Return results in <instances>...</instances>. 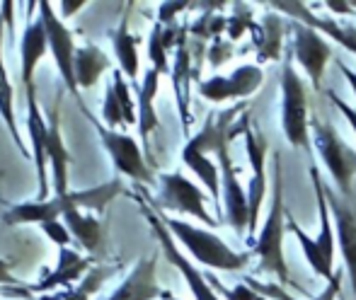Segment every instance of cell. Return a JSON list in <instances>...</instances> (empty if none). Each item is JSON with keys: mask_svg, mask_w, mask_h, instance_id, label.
<instances>
[{"mask_svg": "<svg viewBox=\"0 0 356 300\" xmlns=\"http://www.w3.org/2000/svg\"><path fill=\"white\" fill-rule=\"evenodd\" d=\"M102 119H104V124H107L109 131H112V128H117V126H122V124H127L124 112H122V104H119V97H117V90H114L112 83H109L107 94H104Z\"/></svg>", "mask_w": 356, "mask_h": 300, "instance_id": "cell-34", "label": "cell"}, {"mask_svg": "<svg viewBox=\"0 0 356 300\" xmlns=\"http://www.w3.org/2000/svg\"><path fill=\"white\" fill-rule=\"evenodd\" d=\"M160 85V73L155 68H148L141 88H138V133H141L143 150L150 155V133L158 128V114H155L153 99Z\"/></svg>", "mask_w": 356, "mask_h": 300, "instance_id": "cell-22", "label": "cell"}, {"mask_svg": "<svg viewBox=\"0 0 356 300\" xmlns=\"http://www.w3.org/2000/svg\"><path fill=\"white\" fill-rule=\"evenodd\" d=\"M95 126H97L99 138H102L104 148H107L109 158L114 160V167H117L119 172L127 174V177H131V179H136V182H141V184H153L155 182L153 172H150V167L143 160L141 148H138V143L134 141L131 136L119 133V131H109V128L99 126L97 122H95Z\"/></svg>", "mask_w": 356, "mask_h": 300, "instance_id": "cell-11", "label": "cell"}, {"mask_svg": "<svg viewBox=\"0 0 356 300\" xmlns=\"http://www.w3.org/2000/svg\"><path fill=\"white\" fill-rule=\"evenodd\" d=\"M27 131L29 141L34 150V165H37V177H39V201H47L49 197V177H47V122L42 117V109L37 104V90H27Z\"/></svg>", "mask_w": 356, "mask_h": 300, "instance_id": "cell-17", "label": "cell"}, {"mask_svg": "<svg viewBox=\"0 0 356 300\" xmlns=\"http://www.w3.org/2000/svg\"><path fill=\"white\" fill-rule=\"evenodd\" d=\"M337 66H339V71H342L344 78H347V83H349V88H352V92L356 94V73L349 66H344L342 61H337Z\"/></svg>", "mask_w": 356, "mask_h": 300, "instance_id": "cell-43", "label": "cell"}, {"mask_svg": "<svg viewBox=\"0 0 356 300\" xmlns=\"http://www.w3.org/2000/svg\"><path fill=\"white\" fill-rule=\"evenodd\" d=\"M114 272H117V267H92L85 274L83 283L71 288L66 296H54V298H44V300H90V296H95L109 276H114Z\"/></svg>", "mask_w": 356, "mask_h": 300, "instance_id": "cell-30", "label": "cell"}, {"mask_svg": "<svg viewBox=\"0 0 356 300\" xmlns=\"http://www.w3.org/2000/svg\"><path fill=\"white\" fill-rule=\"evenodd\" d=\"M274 8L282 10V12H289L296 22L308 24L315 32L327 34L334 44H339V47L356 56V27H352V24H339L334 22V17H318V15L310 12V5L305 3H277Z\"/></svg>", "mask_w": 356, "mask_h": 300, "instance_id": "cell-15", "label": "cell"}, {"mask_svg": "<svg viewBox=\"0 0 356 300\" xmlns=\"http://www.w3.org/2000/svg\"><path fill=\"white\" fill-rule=\"evenodd\" d=\"M286 206H284V169L282 155L272 158V203L259 238L250 244V252L259 259V269L279 278L282 286H289V267L284 259V233H286Z\"/></svg>", "mask_w": 356, "mask_h": 300, "instance_id": "cell-1", "label": "cell"}, {"mask_svg": "<svg viewBox=\"0 0 356 300\" xmlns=\"http://www.w3.org/2000/svg\"><path fill=\"white\" fill-rule=\"evenodd\" d=\"M264 73L259 66H240L230 75H213L199 83V94L209 102H228V99H245L262 85Z\"/></svg>", "mask_w": 356, "mask_h": 300, "instance_id": "cell-13", "label": "cell"}, {"mask_svg": "<svg viewBox=\"0 0 356 300\" xmlns=\"http://www.w3.org/2000/svg\"><path fill=\"white\" fill-rule=\"evenodd\" d=\"M44 233H47V238L54 240V242H56L58 247H68V244L73 242L71 230H68L66 223H61V221H49V223H44Z\"/></svg>", "mask_w": 356, "mask_h": 300, "instance_id": "cell-36", "label": "cell"}, {"mask_svg": "<svg viewBox=\"0 0 356 300\" xmlns=\"http://www.w3.org/2000/svg\"><path fill=\"white\" fill-rule=\"evenodd\" d=\"M88 269H92V259L80 257L71 247H61L56 269H54L44 281H39L37 286H27V288H29V293H49L56 286H68V283L78 281L83 274H88Z\"/></svg>", "mask_w": 356, "mask_h": 300, "instance_id": "cell-20", "label": "cell"}, {"mask_svg": "<svg viewBox=\"0 0 356 300\" xmlns=\"http://www.w3.org/2000/svg\"><path fill=\"white\" fill-rule=\"evenodd\" d=\"M342 276H344V269H337L334 276L327 281V288H325L320 296H315L313 300H334V296L339 293V288H342Z\"/></svg>", "mask_w": 356, "mask_h": 300, "instance_id": "cell-40", "label": "cell"}, {"mask_svg": "<svg viewBox=\"0 0 356 300\" xmlns=\"http://www.w3.org/2000/svg\"><path fill=\"white\" fill-rule=\"evenodd\" d=\"M71 206H78L73 199V192L66 194V197H54L47 199V201H27L19 203V206H13L8 213H5V223L15 225V223H49V221H58L63 218V213Z\"/></svg>", "mask_w": 356, "mask_h": 300, "instance_id": "cell-19", "label": "cell"}, {"mask_svg": "<svg viewBox=\"0 0 356 300\" xmlns=\"http://www.w3.org/2000/svg\"><path fill=\"white\" fill-rule=\"evenodd\" d=\"M282 32L284 24L279 15H264L262 22L252 29V42L262 61H277L282 56Z\"/></svg>", "mask_w": 356, "mask_h": 300, "instance_id": "cell-25", "label": "cell"}, {"mask_svg": "<svg viewBox=\"0 0 356 300\" xmlns=\"http://www.w3.org/2000/svg\"><path fill=\"white\" fill-rule=\"evenodd\" d=\"M310 141L318 148L325 167L332 174L339 194L349 199L352 197V179L356 174V150L349 148L339 138V133L318 117H310Z\"/></svg>", "mask_w": 356, "mask_h": 300, "instance_id": "cell-5", "label": "cell"}, {"mask_svg": "<svg viewBox=\"0 0 356 300\" xmlns=\"http://www.w3.org/2000/svg\"><path fill=\"white\" fill-rule=\"evenodd\" d=\"M291 32H293L291 39H293L296 61L308 73L310 83H313L315 88H320L323 75H325V66H327V61L332 58V47L320 37V32H315L308 24L296 22L293 27H291Z\"/></svg>", "mask_w": 356, "mask_h": 300, "instance_id": "cell-14", "label": "cell"}, {"mask_svg": "<svg viewBox=\"0 0 356 300\" xmlns=\"http://www.w3.org/2000/svg\"><path fill=\"white\" fill-rule=\"evenodd\" d=\"M39 12H42V22L47 27V37H49V49L54 53V61H56L58 71H61V78L66 83L68 92L75 94V99L80 102L83 107V99H80V92H78V80H75V51L78 49L73 47V34L61 19L54 15V8L49 3H39ZM85 109V107H83Z\"/></svg>", "mask_w": 356, "mask_h": 300, "instance_id": "cell-9", "label": "cell"}, {"mask_svg": "<svg viewBox=\"0 0 356 300\" xmlns=\"http://www.w3.org/2000/svg\"><path fill=\"white\" fill-rule=\"evenodd\" d=\"M233 56V47L230 44H225L223 39H213V44H211V49H209V61H211V66L213 68H218V66H223L228 58Z\"/></svg>", "mask_w": 356, "mask_h": 300, "instance_id": "cell-37", "label": "cell"}, {"mask_svg": "<svg viewBox=\"0 0 356 300\" xmlns=\"http://www.w3.org/2000/svg\"><path fill=\"white\" fill-rule=\"evenodd\" d=\"M160 208H170V211H179L194 216L197 221L207 223L209 228H216V218L207 211V199H204L202 189L194 182H189L184 174L179 172H168L160 174V197H158ZM158 208V211H160Z\"/></svg>", "mask_w": 356, "mask_h": 300, "instance_id": "cell-7", "label": "cell"}, {"mask_svg": "<svg viewBox=\"0 0 356 300\" xmlns=\"http://www.w3.org/2000/svg\"><path fill=\"white\" fill-rule=\"evenodd\" d=\"M257 27L252 19V12H250L248 5H235V15H230L228 17V27H225V34H228L230 42H238L240 37H243L245 32H252V29Z\"/></svg>", "mask_w": 356, "mask_h": 300, "instance_id": "cell-32", "label": "cell"}, {"mask_svg": "<svg viewBox=\"0 0 356 300\" xmlns=\"http://www.w3.org/2000/svg\"><path fill=\"white\" fill-rule=\"evenodd\" d=\"M148 58L153 63V68L160 75H168L170 66H168V47L163 44V24H155L153 32H150V42H148ZM172 75V73H170Z\"/></svg>", "mask_w": 356, "mask_h": 300, "instance_id": "cell-31", "label": "cell"}, {"mask_svg": "<svg viewBox=\"0 0 356 300\" xmlns=\"http://www.w3.org/2000/svg\"><path fill=\"white\" fill-rule=\"evenodd\" d=\"M63 223L71 230V235L83 244L88 252H97L102 244V223L92 216H83L78 206H71L63 213Z\"/></svg>", "mask_w": 356, "mask_h": 300, "instance_id": "cell-27", "label": "cell"}, {"mask_svg": "<svg viewBox=\"0 0 356 300\" xmlns=\"http://www.w3.org/2000/svg\"><path fill=\"white\" fill-rule=\"evenodd\" d=\"M325 8L330 12H344V15H352L354 12V5L352 3H325Z\"/></svg>", "mask_w": 356, "mask_h": 300, "instance_id": "cell-42", "label": "cell"}, {"mask_svg": "<svg viewBox=\"0 0 356 300\" xmlns=\"http://www.w3.org/2000/svg\"><path fill=\"white\" fill-rule=\"evenodd\" d=\"M13 8H15L13 3H3V15H0V19H3L8 29H13V15H10L13 12Z\"/></svg>", "mask_w": 356, "mask_h": 300, "instance_id": "cell-44", "label": "cell"}, {"mask_svg": "<svg viewBox=\"0 0 356 300\" xmlns=\"http://www.w3.org/2000/svg\"><path fill=\"white\" fill-rule=\"evenodd\" d=\"M235 133H245V146H248L250 167H252V179L248 187V211H250V228H248V247L254 242V233H257V216L259 208L267 197V141L259 131L250 126V117L245 114L240 119L238 126L230 128V138Z\"/></svg>", "mask_w": 356, "mask_h": 300, "instance_id": "cell-6", "label": "cell"}, {"mask_svg": "<svg viewBox=\"0 0 356 300\" xmlns=\"http://www.w3.org/2000/svg\"><path fill=\"white\" fill-rule=\"evenodd\" d=\"M49 49V37H47V27L44 22H29L27 29L22 34V83L24 90H34L32 85V75L37 63L42 61V56Z\"/></svg>", "mask_w": 356, "mask_h": 300, "instance_id": "cell-23", "label": "cell"}, {"mask_svg": "<svg viewBox=\"0 0 356 300\" xmlns=\"http://www.w3.org/2000/svg\"><path fill=\"white\" fill-rule=\"evenodd\" d=\"M282 126L284 136L291 148L303 150L305 155L313 153L310 141V114H308V92L293 68V53H284V73H282Z\"/></svg>", "mask_w": 356, "mask_h": 300, "instance_id": "cell-4", "label": "cell"}, {"mask_svg": "<svg viewBox=\"0 0 356 300\" xmlns=\"http://www.w3.org/2000/svg\"><path fill=\"white\" fill-rule=\"evenodd\" d=\"M163 300H177V298H172V296H170V298H163Z\"/></svg>", "mask_w": 356, "mask_h": 300, "instance_id": "cell-46", "label": "cell"}, {"mask_svg": "<svg viewBox=\"0 0 356 300\" xmlns=\"http://www.w3.org/2000/svg\"><path fill=\"white\" fill-rule=\"evenodd\" d=\"M124 192L122 179H112V182L102 184V187L95 189H85V192H73V199L78 203V208H95V211L102 216L107 211V203L112 201L114 197Z\"/></svg>", "mask_w": 356, "mask_h": 300, "instance_id": "cell-29", "label": "cell"}, {"mask_svg": "<svg viewBox=\"0 0 356 300\" xmlns=\"http://www.w3.org/2000/svg\"><path fill=\"white\" fill-rule=\"evenodd\" d=\"M187 8H189L187 3H163L158 8V22L165 24V27H170L172 19L177 17V12H182V10H187Z\"/></svg>", "mask_w": 356, "mask_h": 300, "instance_id": "cell-38", "label": "cell"}, {"mask_svg": "<svg viewBox=\"0 0 356 300\" xmlns=\"http://www.w3.org/2000/svg\"><path fill=\"white\" fill-rule=\"evenodd\" d=\"M112 85L117 90V97H119V104H122V112H124V119H127V126L131 124H138V114H136V107L131 102V90H129L127 80H124V73L122 71H112Z\"/></svg>", "mask_w": 356, "mask_h": 300, "instance_id": "cell-33", "label": "cell"}, {"mask_svg": "<svg viewBox=\"0 0 356 300\" xmlns=\"http://www.w3.org/2000/svg\"><path fill=\"white\" fill-rule=\"evenodd\" d=\"M308 174L315 189V201H318V208H320V235L318 238H310L291 216H286V230L298 240L310 269H313L318 276L330 281V278L334 276V233H332V223H330L332 213H330V203H327V197H325V179H323V174H320L318 165L310 162Z\"/></svg>", "mask_w": 356, "mask_h": 300, "instance_id": "cell-2", "label": "cell"}, {"mask_svg": "<svg viewBox=\"0 0 356 300\" xmlns=\"http://www.w3.org/2000/svg\"><path fill=\"white\" fill-rule=\"evenodd\" d=\"M83 5H85L83 0H75V3H61V10H63V15H73V12H78Z\"/></svg>", "mask_w": 356, "mask_h": 300, "instance_id": "cell-45", "label": "cell"}, {"mask_svg": "<svg viewBox=\"0 0 356 300\" xmlns=\"http://www.w3.org/2000/svg\"><path fill=\"white\" fill-rule=\"evenodd\" d=\"M136 44L138 39L131 37L129 32V17L124 15V19L119 22V29L112 34V47L114 53H117V61H119V71L127 75L131 80V85L138 90L136 80H138V53H136Z\"/></svg>", "mask_w": 356, "mask_h": 300, "instance_id": "cell-24", "label": "cell"}, {"mask_svg": "<svg viewBox=\"0 0 356 300\" xmlns=\"http://www.w3.org/2000/svg\"><path fill=\"white\" fill-rule=\"evenodd\" d=\"M58 107H61V99L56 102V107L51 109V124H49L47 131V158L51 165L54 174V189H56V197H66L68 192V165H71V153L63 146L61 136V124H58Z\"/></svg>", "mask_w": 356, "mask_h": 300, "instance_id": "cell-18", "label": "cell"}, {"mask_svg": "<svg viewBox=\"0 0 356 300\" xmlns=\"http://www.w3.org/2000/svg\"><path fill=\"white\" fill-rule=\"evenodd\" d=\"M327 99L334 104V107L339 109V114H342V117L347 119V122H349V126H352V131L356 133V109L352 107V104H347V102H344V99L339 97V94H334V92H327Z\"/></svg>", "mask_w": 356, "mask_h": 300, "instance_id": "cell-39", "label": "cell"}, {"mask_svg": "<svg viewBox=\"0 0 356 300\" xmlns=\"http://www.w3.org/2000/svg\"><path fill=\"white\" fill-rule=\"evenodd\" d=\"M107 68H109V58L97 47H92V44L75 51V80H78V88L83 90L95 88L99 75L107 71Z\"/></svg>", "mask_w": 356, "mask_h": 300, "instance_id": "cell-26", "label": "cell"}, {"mask_svg": "<svg viewBox=\"0 0 356 300\" xmlns=\"http://www.w3.org/2000/svg\"><path fill=\"white\" fill-rule=\"evenodd\" d=\"M325 197H327L330 213H332L334 228H337L339 249H342V259H344V272H347L349 281H352L354 298H356V206L349 199H344L342 194L334 192L330 184H325Z\"/></svg>", "mask_w": 356, "mask_h": 300, "instance_id": "cell-12", "label": "cell"}, {"mask_svg": "<svg viewBox=\"0 0 356 300\" xmlns=\"http://www.w3.org/2000/svg\"><path fill=\"white\" fill-rule=\"evenodd\" d=\"M160 221L165 223V228L170 230V235L179 240L187 247V252L197 259L199 264L209 269H218V272H240L250 264L252 252H235L230 249L218 235L209 233L204 228H194V225L179 221V218H168L165 213H160Z\"/></svg>", "mask_w": 356, "mask_h": 300, "instance_id": "cell-3", "label": "cell"}, {"mask_svg": "<svg viewBox=\"0 0 356 300\" xmlns=\"http://www.w3.org/2000/svg\"><path fill=\"white\" fill-rule=\"evenodd\" d=\"M155 267H158V254L141 262L134 267V272L124 278V283L112 293L107 300H155V298H170L168 291L158 286L155 278Z\"/></svg>", "mask_w": 356, "mask_h": 300, "instance_id": "cell-16", "label": "cell"}, {"mask_svg": "<svg viewBox=\"0 0 356 300\" xmlns=\"http://www.w3.org/2000/svg\"><path fill=\"white\" fill-rule=\"evenodd\" d=\"M0 283H5L8 288H17V286H19L17 278H15L13 274H10L8 262H0Z\"/></svg>", "mask_w": 356, "mask_h": 300, "instance_id": "cell-41", "label": "cell"}, {"mask_svg": "<svg viewBox=\"0 0 356 300\" xmlns=\"http://www.w3.org/2000/svg\"><path fill=\"white\" fill-rule=\"evenodd\" d=\"M189 63H192V53L187 49V27H182V34H179V42H177V58H175V68H172V85H175V94H177L184 133H189V126H192V117H189V80L194 78V73L189 68Z\"/></svg>", "mask_w": 356, "mask_h": 300, "instance_id": "cell-21", "label": "cell"}, {"mask_svg": "<svg viewBox=\"0 0 356 300\" xmlns=\"http://www.w3.org/2000/svg\"><path fill=\"white\" fill-rule=\"evenodd\" d=\"M141 211H143L145 221L150 223V228H153V233H155V238H158L160 247H163L165 257H168L170 262L179 269V274L184 276V281H187V286H189V291H192L194 300H220L218 293L211 288V283L207 281V276H204V274L199 272L194 264H189V259L179 252V247L175 244V240L170 238V230L165 228V223L160 221L158 213H155L153 208H150L148 203H143V201H141Z\"/></svg>", "mask_w": 356, "mask_h": 300, "instance_id": "cell-8", "label": "cell"}, {"mask_svg": "<svg viewBox=\"0 0 356 300\" xmlns=\"http://www.w3.org/2000/svg\"><path fill=\"white\" fill-rule=\"evenodd\" d=\"M204 276H207V281L211 283L213 291L218 293V296H223L225 300H267V298L259 296L257 291H252L248 283H240V286H235V288H225L218 278L211 276V274H204Z\"/></svg>", "mask_w": 356, "mask_h": 300, "instance_id": "cell-35", "label": "cell"}, {"mask_svg": "<svg viewBox=\"0 0 356 300\" xmlns=\"http://www.w3.org/2000/svg\"><path fill=\"white\" fill-rule=\"evenodd\" d=\"M3 29H5V22L0 19V117H3L5 126H8L10 136H13L15 146H17L19 153L24 155V158H29L27 148H24L22 138H19L17 133V124H15V112H13V97H15V90L13 85H10L8 80V73H5V61H3Z\"/></svg>", "mask_w": 356, "mask_h": 300, "instance_id": "cell-28", "label": "cell"}, {"mask_svg": "<svg viewBox=\"0 0 356 300\" xmlns=\"http://www.w3.org/2000/svg\"><path fill=\"white\" fill-rule=\"evenodd\" d=\"M230 136H225L220 141L216 158H218V169H220V189H223V203H225V221L230 228H235L238 233L250 228V211H248V192L240 187L238 169H235L233 160L228 153Z\"/></svg>", "mask_w": 356, "mask_h": 300, "instance_id": "cell-10", "label": "cell"}]
</instances>
